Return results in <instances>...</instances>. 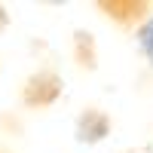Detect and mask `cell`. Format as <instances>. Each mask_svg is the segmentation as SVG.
I'll return each instance as SVG.
<instances>
[{
  "instance_id": "cell-1",
  "label": "cell",
  "mask_w": 153,
  "mask_h": 153,
  "mask_svg": "<svg viewBox=\"0 0 153 153\" xmlns=\"http://www.w3.org/2000/svg\"><path fill=\"white\" fill-rule=\"evenodd\" d=\"M58 95H61V76L52 71H37L25 83V92H22L28 107H49Z\"/></svg>"
},
{
  "instance_id": "cell-2",
  "label": "cell",
  "mask_w": 153,
  "mask_h": 153,
  "mask_svg": "<svg viewBox=\"0 0 153 153\" xmlns=\"http://www.w3.org/2000/svg\"><path fill=\"white\" fill-rule=\"evenodd\" d=\"M107 132H110V120H107L101 110H95V107H89L83 117L76 120V138H80V141H86V144L101 141Z\"/></svg>"
},
{
  "instance_id": "cell-3",
  "label": "cell",
  "mask_w": 153,
  "mask_h": 153,
  "mask_svg": "<svg viewBox=\"0 0 153 153\" xmlns=\"http://www.w3.org/2000/svg\"><path fill=\"white\" fill-rule=\"evenodd\" d=\"M101 9H107V16H113V19H123V22H129V19H138L141 12L147 9V3H101Z\"/></svg>"
},
{
  "instance_id": "cell-4",
  "label": "cell",
  "mask_w": 153,
  "mask_h": 153,
  "mask_svg": "<svg viewBox=\"0 0 153 153\" xmlns=\"http://www.w3.org/2000/svg\"><path fill=\"white\" fill-rule=\"evenodd\" d=\"M76 58L86 68H95V46H92V34L76 31Z\"/></svg>"
},
{
  "instance_id": "cell-5",
  "label": "cell",
  "mask_w": 153,
  "mask_h": 153,
  "mask_svg": "<svg viewBox=\"0 0 153 153\" xmlns=\"http://www.w3.org/2000/svg\"><path fill=\"white\" fill-rule=\"evenodd\" d=\"M138 46H141V52L147 55V61L153 65V19H147L141 25V31H138Z\"/></svg>"
},
{
  "instance_id": "cell-6",
  "label": "cell",
  "mask_w": 153,
  "mask_h": 153,
  "mask_svg": "<svg viewBox=\"0 0 153 153\" xmlns=\"http://www.w3.org/2000/svg\"><path fill=\"white\" fill-rule=\"evenodd\" d=\"M6 22H9V19H6V12H3V6H0V28H6Z\"/></svg>"
}]
</instances>
